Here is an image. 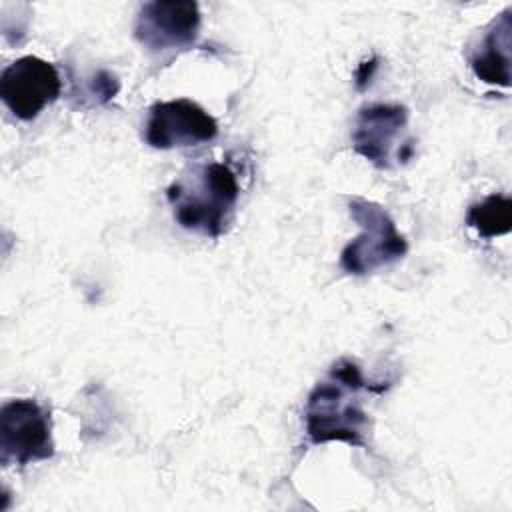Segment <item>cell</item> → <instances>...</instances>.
<instances>
[{
    "instance_id": "6da1fadb",
    "label": "cell",
    "mask_w": 512,
    "mask_h": 512,
    "mask_svg": "<svg viewBox=\"0 0 512 512\" xmlns=\"http://www.w3.org/2000/svg\"><path fill=\"white\" fill-rule=\"evenodd\" d=\"M388 384H370L360 368L348 360H338L328 376L310 392L304 420L306 434L314 444L346 442L350 446L366 448L368 416L362 408V392H384Z\"/></svg>"
},
{
    "instance_id": "7a4b0ae2",
    "label": "cell",
    "mask_w": 512,
    "mask_h": 512,
    "mask_svg": "<svg viewBox=\"0 0 512 512\" xmlns=\"http://www.w3.org/2000/svg\"><path fill=\"white\" fill-rule=\"evenodd\" d=\"M238 196V178L224 162L198 164L166 190L174 220L184 230L210 238L226 230Z\"/></svg>"
},
{
    "instance_id": "3957f363",
    "label": "cell",
    "mask_w": 512,
    "mask_h": 512,
    "mask_svg": "<svg viewBox=\"0 0 512 512\" xmlns=\"http://www.w3.org/2000/svg\"><path fill=\"white\" fill-rule=\"evenodd\" d=\"M348 212L362 230L352 242L346 244L340 256V266L348 274H370L400 260L408 252L406 238L396 230L394 220L382 206L364 198H352Z\"/></svg>"
},
{
    "instance_id": "277c9868",
    "label": "cell",
    "mask_w": 512,
    "mask_h": 512,
    "mask_svg": "<svg viewBox=\"0 0 512 512\" xmlns=\"http://www.w3.org/2000/svg\"><path fill=\"white\" fill-rule=\"evenodd\" d=\"M54 454L50 412L34 398H16L0 410V460L4 466L34 464Z\"/></svg>"
},
{
    "instance_id": "5b68a950",
    "label": "cell",
    "mask_w": 512,
    "mask_h": 512,
    "mask_svg": "<svg viewBox=\"0 0 512 512\" xmlns=\"http://www.w3.org/2000/svg\"><path fill=\"white\" fill-rule=\"evenodd\" d=\"M62 90L54 64L38 56H22L8 64L0 76V98L20 120L36 118Z\"/></svg>"
},
{
    "instance_id": "8992f818",
    "label": "cell",
    "mask_w": 512,
    "mask_h": 512,
    "mask_svg": "<svg viewBox=\"0 0 512 512\" xmlns=\"http://www.w3.org/2000/svg\"><path fill=\"white\" fill-rule=\"evenodd\" d=\"M200 20V8L192 0H154L140 8L134 36L150 52L182 50L194 44Z\"/></svg>"
},
{
    "instance_id": "52a82bcc",
    "label": "cell",
    "mask_w": 512,
    "mask_h": 512,
    "mask_svg": "<svg viewBox=\"0 0 512 512\" xmlns=\"http://www.w3.org/2000/svg\"><path fill=\"white\" fill-rule=\"evenodd\" d=\"M218 136V122L188 98L156 102L150 108L144 138L152 148L170 150L210 142Z\"/></svg>"
},
{
    "instance_id": "ba28073f",
    "label": "cell",
    "mask_w": 512,
    "mask_h": 512,
    "mask_svg": "<svg viewBox=\"0 0 512 512\" xmlns=\"http://www.w3.org/2000/svg\"><path fill=\"white\" fill-rule=\"evenodd\" d=\"M406 122L408 112L400 104L364 106L352 130L354 150L378 168H390L394 152L398 160H406L412 154V146H398Z\"/></svg>"
},
{
    "instance_id": "9c48e42d",
    "label": "cell",
    "mask_w": 512,
    "mask_h": 512,
    "mask_svg": "<svg viewBox=\"0 0 512 512\" xmlns=\"http://www.w3.org/2000/svg\"><path fill=\"white\" fill-rule=\"evenodd\" d=\"M510 32V10H504L472 52L470 66L482 82L504 88L510 84Z\"/></svg>"
},
{
    "instance_id": "30bf717a",
    "label": "cell",
    "mask_w": 512,
    "mask_h": 512,
    "mask_svg": "<svg viewBox=\"0 0 512 512\" xmlns=\"http://www.w3.org/2000/svg\"><path fill=\"white\" fill-rule=\"evenodd\" d=\"M466 224L482 238H496L508 234L512 228V202L508 196L490 194L472 204L466 212Z\"/></svg>"
}]
</instances>
